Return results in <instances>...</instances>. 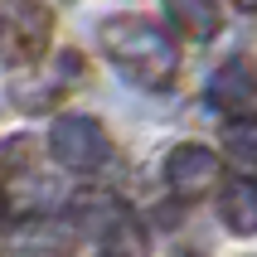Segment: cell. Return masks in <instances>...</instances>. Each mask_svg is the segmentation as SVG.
Instances as JSON below:
<instances>
[{
  "mask_svg": "<svg viewBox=\"0 0 257 257\" xmlns=\"http://www.w3.org/2000/svg\"><path fill=\"white\" fill-rule=\"evenodd\" d=\"M97 49L107 54L112 68H121V78L146 92H165L180 78V44L160 20L146 15H107L97 25Z\"/></svg>",
  "mask_w": 257,
  "mask_h": 257,
  "instance_id": "obj_1",
  "label": "cell"
},
{
  "mask_svg": "<svg viewBox=\"0 0 257 257\" xmlns=\"http://www.w3.org/2000/svg\"><path fill=\"white\" fill-rule=\"evenodd\" d=\"M68 233L102 252H141L146 247L136 209L107 185H87L68 199Z\"/></svg>",
  "mask_w": 257,
  "mask_h": 257,
  "instance_id": "obj_2",
  "label": "cell"
},
{
  "mask_svg": "<svg viewBox=\"0 0 257 257\" xmlns=\"http://www.w3.org/2000/svg\"><path fill=\"white\" fill-rule=\"evenodd\" d=\"M87 83V63L78 49H58L49 63H29V68H20V78H10V102L20 107V112L39 116V112H54L58 102H68L78 87Z\"/></svg>",
  "mask_w": 257,
  "mask_h": 257,
  "instance_id": "obj_3",
  "label": "cell"
},
{
  "mask_svg": "<svg viewBox=\"0 0 257 257\" xmlns=\"http://www.w3.org/2000/svg\"><path fill=\"white\" fill-rule=\"evenodd\" d=\"M0 185L10 189V204L20 218H39L58 204V189L49 180V170L39 165V146L29 136L0 141Z\"/></svg>",
  "mask_w": 257,
  "mask_h": 257,
  "instance_id": "obj_4",
  "label": "cell"
},
{
  "mask_svg": "<svg viewBox=\"0 0 257 257\" xmlns=\"http://www.w3.org/2000/svg\"><path fill=\"white\" fill-rule=\"evenodd\" d=\"M54 10L44 0H0V68H29L49 58Z\"/></svg>",
  "mask_w": 257,
  "mask_h": 257,
  "instance_id": "obj_5",
  "label": "cell"
},
{
  "mask_svg": "<svg viewBox=\"0 0 257 257\" xmlns=\"http://www.w3.org/2000/svg\"><path fill=\"white\" fill-rule=\"evenodd\" d=\"M49 156L73 175H97L112 165V136L102 126L97 116H83V112H63L54 116V126H49Z\"/></svg>",
  "mask_w": 257,
  "mask_h": 257,
  "instance_id": "obj_6",
  "label": "cell"
},
{
  "mask_svg": "<svg viewBox=\"0 0 257 257\" xmlns=\"http://www.w3.org/2000/svg\"><path fill=\"white\" fill-rule=\"evenodd\" d=\"M160 175H165V185H170V194L180 204H194V199H209L223 185V160L199 141H180V146L165 151Z\"/></svg>",
  "mask_w": 257,
  "mask_h": 257,
  "instance_id": "obj_7",
  "label": "cell"
},
{
  "mask_svg": "<svg viewBox=\"0 0 257 257\" xmlns=\"http://www.w3.org/2000/svg\"><path fill=\"white\" fill-rule=\"evenodd\" d=\"M209 107H218L223 116L252 112L257 107V58L233 54L218 63L214 78H209Z\"/></svg>",
  "mask_w": 257,
  "mask_h": 257,
  "instance_id": "obj_8",
  "label": "cell"
},
{
  "mask_svg": "<svg viewBox=\"0 0 257 257\" xmlns=\"http://www.w3.org/2000/svg\"><path fill=\"white\" fill-rule=\"evenodd\" d=\"M218 218L238 238H252L257 233V170L238 175V180H223V189H218Z\"/></svg>",
  "mask_w": 257,
  "mask_h": 257,
  "instance_id": "obj_9",
  "label": "cell"
},
{
  "mask_svg": "<svg viewBox=\"0 0 257 257\" xmlns=\"http://www.w3.org/2000/svg\"><path fill=\"white\" fill-rule=\"evenodd\" d=\"M165 10H170V25L185 29L189 39L223 34V5L218 0H165Z\"/></svg>",
  "mask_w": 257,
  "mask_h": 257,
  "instance_id": "obj_10",
  "label": "cell"
},
{
  "mask_svg": "<svg viewBox=\"0 0 257 257\" xmlns=\"http://www.w3.org/2000/svg\"><path fill=\"white\" fill-rule=\"evenodd\" d=\"M218 141H223L228 160H238L243 170H257V112L223 116V126H218Z\"/></svg>",
  "mask_w": 257,
  "mask_h": 257,
  "instance_id": "obj_11",
  "label": "cell"
},
{
  "mask_svg": "<svg viewBox=\"0 0 257 257\" xmlns=\"http://www.w3.org/2000/svg\"><path fill=\"white\" fill-rule=\"evenodd\" d=\"M15 218V204H10V189L0 185V228H5V223H10Z\"/></svg>",
  "mask_w": 257,
  "mask_h": 257,
  "instance_id": "obj_12",
  "label": "cell"
},
{
  "mask_svg": "<svg viewBox=\"0 0 257 257\" xmlns=\"http://www.w3.org/2000/svg\"><path fill=\"white\" fill-rule=\"evenodd\" d=\"M238 10H247V15H257V0H233Z\"/></svg>",
  "mask_w": 257,
  "mask_h": 257,
  "instance_id": "obj_13",
  "label": "cell"
}]
</instances>
